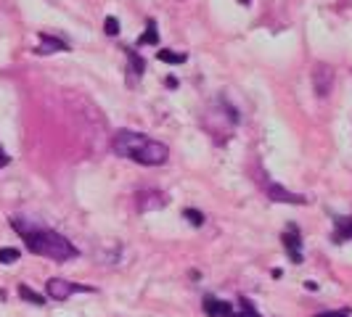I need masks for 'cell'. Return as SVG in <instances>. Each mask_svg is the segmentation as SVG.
Segmentation results:
<instances>
[{
    "instance_id": "12",
    "label": "cell",
    "mask_w": 352,
    "mask_h": 317,
    "mask_svg": "<svg viewBox=\"0 0 352 317\" xmlns=\"http://www.w3.org/2000/svg\"><path fill=\"white\" fill-rule=\"evenodd\" d=\"M239 304H241V307L236 309V315L233 317H263L257 309H254V304H252L247 296H239Z\"/></svg>"
},
{
    "instance_id": "6",
    "label": "cell",
    "mask_w": 352,
    "mask_h": 317,
    "mask_svg": "<svg viewBox=\"0 0 352 317\" xmlns=\"http://www.w3.org/2000/svg\"><path fill=\"white\" fill-rule=\"evenodd\" d=\"M201 307H204V312H207L210 317H233L236 315L233 304L217 299V296H212V294H207V296L201 299Z\"/></svg>"
},
{
    "instance_id": "11",
    "label": "cell",
    "mask_w": 352,
    "mask_h": 317,
    "mask_svg": "<svg viewBox=\"0 0 352 317\" xmlns=\"http://www.w3.org/2000/svg\"><path fill=\"white\" fill-rule=\"evenodd\" d=\"M19 296L24 301H30V304H35V307H43V304H45V296H40L37 291H32L27 283H19Z\"/></svg>"
},
{
    "instance_id": "9",
    "label": "cell",
    "mask_w": 352,
    "mask_h": 317,
    "mask_svg": "<svg viewBox=\"0 0 352 317\" xmlns=\"http://www.w3.org/2000/svg\"><path fill=\"white\" fill-rule=\"evenodd\" d=\"M157 58L164 61V64L177 67V64H186V61H188V53H177V51H170V48H162V51L157 53Z\"/></svg>"
},
{
    "instance_id": "17",
    "label": "cell",
    "mask_w": 352,
    "mask_h": 317,
    "mask_svg": "<svg viewBox=\"0 0 352 317\" xmlns=\"http://www.w3.org/2000/svg\"><path fill=\"white\" fill-rule=\"evenodd\" d=\"M316 317H352L350 309L344 307V309H334V312H318Z\"/></svg>"
},
{
    "instance_id": "14",
    "label": "cell",
    "mask_w": 352,
    "mask_h": 317,
    "mask_svg": "<svg viewBox=\"0 0 352 317\" xmlns=\"http://www.w3.org/2000/svg\"><path fill=\"white\" fill-rule=\"evenodd\" d=\"M19 257H21L19 248H14V246L0 248V264H14V262H19Z\"/></svg>"
},
{
    "instance_id": "1",
    "label": "cell",
    "mask_w": 352,
    "mask_h": 317,
    "mask_svg": "<svg viewBox=\"0 0 352 317\" xmlns=\"http://www.w3.org/2000/svg\"><path fill=\"white\" fill-rule=\"evenodd\" d=\"M11 228L21 235V241L27 244V251H32L37 257H45L53 262H69V259L80 257V251L69 238H64L61 233H56L51 228H40V225L27 222L21 217H11Z\"/></svg>"
},
{
    "instance_id": "7",
    "label": "cell",
    "mask_w": 352,
    "mask_h": 317,
    "mask_svg": "<svg viewBox=\"0 0 352 317\" xmlns=\"http://www.w3.org/2000/svg\"><path fill=\"white\" fill-rule=\"evenodd\" d=\"M56 51H69V43H64L61 37L51 35V32H40V45L35 48L37 56H51Z\"/></svg>"
},
{
    "instance_id": "10",
    "label": "cell",
    "mask_w": 352,
    "mask_h": 317,
    "mask_svg": "<svg viewBox=\"0 0 352 317\" xmlns=\"http://www.w3.org/2000/svg\"><path fill=\"white\" fill-rule=\"evenodd\" d=\"M157 43H159L157 21H154V19H148V21H146V32L138 37V45H157Z\"/></svg>"
},
{
    "instance_id": "19",
    "label": "cell",
    "mask_w": 352,
    "mask_h": 317,
    "mask_svg": "<svg viewBox=\"0 0 352 317\" xmlns=\"http://www.w3.org/2000/svg\"><path fill=\"white\" fill-rule=\"evenodd\" d=\"M239 3H249V0H239Z\"/></svg>"
},
{
    "instance_id": "3",
    "label": "cell",
    "mask_w": 352,
    "mask_h": 317,
    "mask_svg": "<svg viewBox=\"0 0 352 317\" xmlns=\"http://www.w3.org/2000/svg\"><path fill=\"white\" fill-rule=\"evenodd\" d=\"M93 291H96L93 285L72 283V281H64V278H51V281L45 283V294H48V299H53V301H67L69 296H74V294H93Z\"/></svg>"
},
{
    "instance_id": "4",
    "label": "cell",
    "mask_w": 352,
    "mask_h": 317,
    "mask_svg": "<svg viewBox=\"0 0 352 317\" xmlns=\"http://www.w3.org/2000/svg\"><path fill=\"white\" fill-rule=\"evenodd\" d=\"M283 241V248H286V254H289V259H292V264H302L305 262V254H302V235H300V228L292 222L289 228L283 230L281 235Z\"/></svg>"
},
{
    "instance_id": "18",
    "label": "cell",
    "mask_w": 352,
    "mask_h": 317,
    "mask_svg": "<svg viewBox=\"0 0 352 317\" xmlns=\"http://www.w3.org/2000/svg\"><path fill=\"white\" fill-rule=\"evenodd\" d=\"M305 288H307V291H318V283L307 281V283H305Z\"/></svg>"
},
{
    "instance_id": "5",
    "label": "cell",
    "mask_w": 352,
    "mask_h": 317,
    "mask_svg": "<svg viewBox=\"0 0 352 317\" xmlns=\"http://www.w3.org/2000/svg\"><path fill=\"white\" fill-rule=\"evenodd\" d=\"M265 191H267V198H270V201H276V204H294V207L307 204V198H305V196L286 191V188H281L276 180H270V177H267V183H265Z\"/></svg>"
},
{
    "instance_id": "16",
    "label": "cell",
    "mask_w": 352,
    "mask_h": 317,
    "mask_svg": "<svg viewBox=\"0 0 352 317\" xmlns=\"http://www.w3.org/2000/svg\"><path fill=\"white\" fill-rule=\"evenodd\" d=\"M104 30H106V35H109V37H117V35H120V19H117V16H106Z\"/></svg>"
},
{
    "instance_id": "8",
    "label": "cell",
    "mask_w": 352,
    "mask_h": 317,
    "mask_svg": "<svg viewBox=\"0 0 352 317\" xmlns=\"http://www.w3.org/2000/svg\"><path fill=\"white\" fill-rule=\"evenodd\" d=\"M334 244H347L352 241V217H334Z\"/></svg>"
},
{
    "instance_id": "2",
    "label": "cell",
    "mask_w": 352,
    "mask_h": 317,
    "mask_svg": "<svg viewBox=\"0 0 352 317\" xmlns=\"http://www.w3.org/2000/svg\"><path fill=\"white\" fill-rule=\"evenodd\" d=\"M114 151L143 167H162L170 158V148L164 143L151 141L148 135L133 132V130H120L114 135Z\"/></svg>"
},
{
    "instance_id": "15",
    "label": "cell",
    "mask_w": 352,
    "mask_h": 317,
    "mask_svg": "<svg viewBox=\"0 0 352 317\" xmlns=\"http://www.w3.org/2000/svg\"><path fill=\"white\" fill-rule=\"evenodd\" d=\"M183 217H186V220H188V222H191L194 228H201V225H204V214H201V211H196V209H183Z\"/></svg>"
},
{
    "instance_id": "13",
    "label": "cell",
    "mask_w": 352,
    "mask_h": 317,
    "mask_svg": "<svg viewBox=\"0 0 352 317\" xmlns=\"http://www.w3.org/2000/svg\"><path fill=\"white\" fill-rule=\"evenodd\" d=\"M124 53H127V58H130V71L135 74V77H141L143 69H146V64H143V58L138 56V53L133 51V48H124Z\"/></svg>"
}]
</instances>
